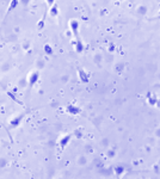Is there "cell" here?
Returning a JSON list of instances; mask_svg holds the SVG:
<instances>
[{
	"instance_id": "ba28073f",
	"label": "cell",
	"mask_w": 160,
	"mask_h": 179,
	"mask_svg": "<svg viewBox=\"0 0 160 179\" xmlns=\"http://www.w3.org/2000/svg\"><path fill=\"white\" fill-rule=\"evenodd\" d=\"M49 13H50L52 17H58L59 16V7H58V5H56L55 2H54V4H53V6L50 7Z\"/></svg>"
},
{
	"instance_id": "30bf717a",
	"label": "cell",
	"mask_w": 160,
	"mask_h": 179,
	"mask_svg": "<svg viewBox=\"0 0 160 179\" xmlns=\"http://www.w3.org/2000/svg\"><path fill=\"white\" fill-rule=\"evenodd\" d=\"M44 52H45V54L49 56H52L53 54H54V50H53V48H52V45L50 44H45L43 47Z\"/></svg>"
},
{
	"instance_id": "3957f363",
	"label": "cell",
	"mask_w": 160,
	"mask_h": 179,
	"mask_svg": "<svg viewBox=\"0 0 160 179\" xmlns=\"http://www.w3.org/2000/svg\"><path fill=\"white\" fill-rule=\"evenodd\" d=\"M78 77H79V80L83 84H87L90 81V74L81 67H78Z\"/></svg>"
},
{
	"instance_id": "4fadbf2b",
	"label": "cell",
	"mask_w": 160,
	"mask_h": 179,
	"mask_svg": "<svg viewBox=\"0 0 160 179\" xmlns=\"http://www.w3.org/2000/svg\"><path fill=\"white\" fill-rule=\"evenodd\" d=\"M17 5H18V1H17V0H12V1L10 2V7H9V10H7V13H9V12H11L12 10H15Z\"/></svg>"
},
{
	"instance_id": "277c9868",
	"label": "cell",
	"mask_w": 160,
	"mask_h": 179,
	"mask_svg": "<svg viewBox=\"0 0 160 179\" xmlns=\"http://www.w3.org/2000/svg\"><path fill=\"white\" fill-rule=\"evenodd\" d=\"M69 28L72 30L75 40H76V38H80V35H79V22H78L76 19H71V20H69Z\"/></svg>"
},
{
	"instance_id": "6da1fadb",
	"label": "cell",
	"mask_w": 160,
	"mask_h": 179,
	"mask_svg": "<svg viewBox=\"0 0 160 179\" xmlns=\"http://www.w3.org/2000/svg\"><path fill=\"white\" fill-rule=\"evenodd\" d=\"M28 113H29V111H24V112H22V113H19V115H17L16 117H13V118L10 121V127H11L12 129H16L19 124L22 123V121L24 120V117H25Z\"/></svg>"
},
{
	"instance_id": "7c38bea8",
	"label": "cell",
	"mask_w": 160,
	"mask_h": 179,
	"mask_svg": "<svg viewBox=\"0 0 160 179\" xmlns=\"http://www.w3.org/2000/svg\"><path fill=\"white\" fill-rule=\"evenodd\" d=\"M148 102H149V104H152V105H155V103L158 102L157 96H155L154 93H151V96H148Z\"/></svg>"
},
{
	"instance_id": "9c48e42d",
	"label": "cell",
	"mask_w": 160,
	"mask_h": 179,
	"mask_svg": "<svg viewBox=\"0 0 160 179\" xmlns=\"http://www.w3.org/2000/svg\"><path fill=\"white\" fill-rule=\"evenodd\" d=\"M6 95L10 97V98H11L13 102H16V103H18V104H20V105H23V104H24V103H22V102H20V100H19V99H18V98H17L15 95H13V92H11V91H7V92H6Z\"/></svg>"
},
{
	"instance_id": "8992f818",
	"label": "cell",
	"mask_w": 160,
	"mask_h": 179,
	"mask_svg": "<svg viewBox=\"0 0 160 179\" xmlns=\"http://www.w3.org/2000/svg\"><path fill=\"white\" fill-rule=\"evenodd\" d=\"M40 79V72L38 70H34L31 72L28 77V83H29V87H32Z\"/></svg>"
},
{
	"instance_id": "8fae6325",
	"label": "cell",
	"mask_w": 160,
	"mask_h": 179,
	"mask_svg": "<svg viewBox=\"0 0 160 179\" xmlns=\"http://www.w3.org/2000/svg\"><path fill=\"white\" fill-rule=\"evenodd\" d=\"M45 18H47V11L44 12L43 17H42V19L38 22V24H37V27H38V30H42L44 28V23H45Z\"/></svg>"
},
{
	"instance_id": "52a82bcc",
	"label": "cell",
	"mask_w": 160,
	"mask_h": 179,
	"mask_svg": "<svg viewBox=\"0 0 160 179\" xmlns=\"http://www.w3.org/2000/svg\"><path fill=\"white\" fill-rule=\"evenodd\" d=\"M74 47H75V50L78 54H81L84 52V42L81 41V37L80 38H76L74 42Z\"/></svg>"
},
{
	"instance_id": "5b68a950",
	"label": "cell",
	"mask_w": 160,
	"mask_h": 179,
	"mask_svg": "<svg viewBox=\"0 0 160 179\" xmlns=\"http://www.w3.org/2000/svg\"><path fill=\"white\" fill-rule=\"evenodd\" d=\"M65 110H66L67 113H69V115H79V113L81 112V109H80L78 105L73 104V103L67 104V105H66V108H65Z\"/></svg>"
},
{
	"instance_id": "7a4b0ae2",
	"label": "cell",
	"mask_w": 160,
	"mask_h": 179,
	"mask_svg": "<svg viewBox=\"0 0 160 179\" xmlns=\"http://www.w3.org/2000/svg\"><path fill=\"white\" fill-rule=\"evenodd\" d=\"M74 136L73 135V133H69V134H66V135H63L62 138H60V141H59V146H60V151H65V148L68 146V143L71 142V140L72 138Z\"/></svg>"
}]
</instances>
